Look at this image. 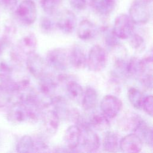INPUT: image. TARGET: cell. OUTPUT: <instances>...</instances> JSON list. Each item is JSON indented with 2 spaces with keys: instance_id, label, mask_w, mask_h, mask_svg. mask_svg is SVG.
Wrapping results in <instances>:
<instances>
[{
  "instance_id": "23",
  "label": "cell",
  "mask_w": 153,
  "mask_h": 153,
  "mask_svg": "<svg viewBox=\"0 0 153 153\" xmlns=\"http://www.w3.org/2000/svg\"><path fill=\"white\" fill-rule=\"evenodd\" d=\"M142 120V119L138 114L129 112L123 116L120 121L119 125L123 130L133 131Z\"/></svg>"
},
{
  "instance_id": "21",
  "label": "cell",
  "mask_w": 153,
  "mask_h": 153,
  "mask_svg": "<svg viewBox=\"0 0 153 153\" xmlns=\"http://www.w3.org/2000/svg\"><path fill=\"white\" fill-rule=\"evenodd\" d=\"M88 121L91 128L98 131H107L110 127L109 118L102 112L93 113Z\"/></svg>"
},
{
  "instance_id": "20",
  "label": "cell",
  "mask_w": 153,
  "mask_h": 153,
  "mask_svg": "<svg viewBox=\"0 0 153 153\" xmlns=\"http://www.w3.org/2000/svg\"><path fill=\"white\" fill-rule=\"evenodd\" d=\"M97 33L95 25L88 20L80 22L77 27V35L82 40H89L93 38Z\"/></svg>"
},
{
  "instance_id": "17",
  "label": "cell",
  "mask_w": 153,
  "mask_h": 153,
  "mask_svg": "<svg viewBox=\"0 0 153 153\" xmlns=\"http://www.w3.org/2000/svg\"><path fill=\"white\" fill-rule=\"evenodd\" d=\"M81 129L76 124L68 127L64 135V140L68 149L74 150L78 148L81 142Z\"/></svg>"
},
{
  "instance_id": "4",
  "label": "cell",
  "mask_w": 153,
  "mask_h": 153,
  "mask_svg": "<svg viewBox=\"0 0 153 153\" xmlns=\"http://www.w3.org/2000/svg\"><path fill=\"white\" fill-rule=\"evenodd\" d=\"M108 63V54L105 50L99 45L91 47L87 59L88 69L93 72L102 71Z\"/></svg>"
},
{
  "instance_id": "12",
  "label": "cell",
  "mask_w": 153,
  "mask_h": 153,
  "mask_svg": "<svg viewBox=\"0 0 153 153\" xmlns=\"http://www.w3.org/2000/svg\"><path fill=\"white\" fill-rule=\"evenodd\" d=\"M41 119L45 133L49 136L55 134L58 130L60 123V118L58 114L53 109L43 111Z\"/></svg>"
},
{
  "instance_id": "34",
  "label": "cell",
  "mask_w": 153,
  "mask_h": 153,
  "mask_svg": "<svg viewBox=\"0 0 153 153\" xmlns=\"http://www.w3.org/2000/svg\"><path fill=\"white\" fill-rule=\"evenodd\" d=\"M152 96L148 95L147 96H145L142 105V108L143 111L151 117L152 116V111H153V105H152Z\"/></svg>"
},
{
  "instance_id": "1",
  "label": "cell",
  "mask_w": 153,
  "mask_h": 153,
  "mask_svg": "<svg viewBox=\"0 0 153 153\" xmlns=\"http://www.w3.org/2000/svg\"><path fill=\"white\" fill-rule=\"evenodd\" d=\"M18 82L6 73H0V108L17 102Z\"/></svg>"
},
{
  "instance_id": "36",
  "label": "cell",
  "mask_w": 153,
  "mask_h": 153,
  "mask_svg": "<svg viewBox=\"0 0 153 153\" xmlns=\"http://www.w3.org/2000/svg\"><path fill=\"white\" fill-rule=\"evenodd\" d=\"M142 85L146 88L151 89L152 87V74H145L140 79Z\"/></svg>"
},
{
  "instance_id": "5",
  "label": "cell",
  "mask_w": 153,
  "mask_h": 153,
  "mask_svg": "<svg viewBox=\"0 0 153 153\" xmlns=\"http://www.w3.org/2000/svg\"><path fill=\"white\" fill-rule=\"evenodd\" d=\"M17 19L22 24L30 25L33 23L37 17V10L35 2L32 0H23L15 11Z\"/></svg>"
},
{
  "instance_id": "6",
  "label": "cell",
  "mask_w": 153,
  "mask_h": 153,
  "mask_svg": "<svg viewBox=\"0 0 153 153\" xmlns=\"http://www.w3.org/2000/svg\"><path fill=\"white\" fill-rule=\"evenodd\" d=\"M134 25L128 15L120 14L114 21L112 30L118 39H127L134 32Z\"/></svg>"
},
{
  "instance_id": "25",
  "label": "cell",
  "mask_w": 153,
  "mask_h": 153,
  "mask_svg": "<svg viewBox=\"0 0 153 153\" xmlns=\"http://www.w3.org/2000/svg\"><path fill=\"white\" fill-rule=\"evenodd\" d=\"M66 88L67 94L70 99L76 102L81 101L84 91L82 87L76 81L68 80L66 82Z\"/></svg>"
},
{
  "instance_id": "35",
  "label": "cell",
  "mask_w": 153,
  "mask_h": 153,
  "mask_svg": "<svg viewBox=\"0 0 153 153\" xmlns=\"http://www.w3.org/2000/svg\"><path fill=\"white\" fill-rule=\"evenodd\" d=\"M71 6L78 11H82L85 9L87 6L86 0H69Z\"/></svg>"
},
{
  "instance_id": "32",
  "label": "cell",
  "mask_w": 153,
  "mask_h": 153,
  "mask_svg": "<svg viewBox=\"0 0 153 153\" xmlns=\"http://www.w3.org/2000/svg\"><path fill=\"white\" fill-rule=\"evenodd\" d=\"M103 33L105 43L108 47L114 48L120 44L118 41V38L114 34L112 29H110L108 27L105 28L103 30Z\"/></svg>"
},
{
  "instance_id": "26",
  "label": "cell",
  "mask_w": 153,
  "mask_h": 153,
  "mask_svg": "<svg viewBox=\"0 0 153 153\" xmlns=\"http://www.w3.org/2000/svg\"><path fill=\"white\" fill-rule=\"evenodd\" d=\"M97 99L98 96L97 91L92 87H87L84 92L81 100L83 109L86 111L93 109L97 105Z\"/></svg>"
},
{
  "instance_id": "27",
  "label": "cell",
  "mask_w": 153,
  "mask_h": 153,
  "mask_svg": "<svg viewBox=\"0 0 153 153\" xmlns=\"http://www.w3.org/2000/svg\"><path fill=\"white\" fill-rule=\"evenodd\" d=\"M128 99L133 107L140 109L142 108V102L144 99V95L137 88L131 87L127 91Z\"/></svg>"
},
{
  "instance_id": "9",
  "label": "cell",
  "mask_w": 153,
  "mask_h": 153,
  "mask_svg": "<svg viewBox=\"0 0 153 153\" xmlns=\"http://www.w3.org/2000/svg\"><path fill=\"white\" fill-rule=\"evenodd\" d=\"M25 60L28 71L35 78L39 79L46 74L48 66L45 60L39 54L33 53L29 55Z\"/></svg>"
},
{
  "instance_id": "24",
  "label": "cell",
  "mask_w": 153,
  "mask_h": 153,
  "mask_svg": "<svg viewBox=\"0 0 153 153\" xmlns=\"http://www.w3.org/2000/svg\"><path fill=\"white\" fill-rule=\"evenodd\" d=\"M119 139L118 134L112 131H106L103 138V148L104 151L109 152H115L119 147Z\"/></svg>"
},
{
  "instance_id": "10",
  "label": "cell",
  "mask_w": 153,
  "mask_h": 153,
  "mask_svg": "<svg viewBox=\"0 0 153 153\" xmlns=\"http://www.w3.org/2000/svg\"><path fill=\"white\" fill-rule=\"evenodd\" d=\"M7 118L10 122L14 124L29 121V113L26 105L20 101L13 103L9 107Z\"/></svg>"
},
{
  "instance_id": "39",
  "label": "cell",
  "mask_w": 153,
  "mask_h": 153,
  "mask_svg": "<svg viewBox=\"0 0 153 153\" xmlns=\"http://www.w3.org/2000/svg\"><path fill=\"white\" fill-rule=\"evenodd\" d=\"M1 40L0 39V45H1Z\"/></svg>"
},
{
  "instance_id": "11",
  "label": "cell",
  "mask_w": 153,
  "mask_h": 153,
  "mask_svg": "<svg viewBox=\"0 0 153 153\" xmlns=\"http://www.w3.org/2000/svg\"><path fill=\"white\" fill-rule=\"evenodd\" d=\"M77 24V20L75 14L69 10L62 11L56 22L57 27L65 33H71L75 30Z\"/></svg>"
},
{
  "instance_id": "2",
  "label": "cell",
  "mask_w": 153,
  "mask_h": 153,
  "mask_svg": "<svg viewBox=\"0 0 153 153\" xmlns=\"http://www.w3.org/2000/svg\"><path fill=\"white\" fill-rule=\"evenodd\" d=\"M45 60L47 66L60 72L65 71L70 64L69 53L62 48H56L48 51Z\"/></svg>"
},
{
  "instance_id": "22",
  "label": "cell",
  "mask_w": 153,
  "mask_h": 153,
  "mask_svg": "<svg viewBox=\"0 0 153 153\" xmlns=\"http://www.w3.org/2000/svg\"><path fill=\"white\" fill-rule=\"evenodd\" d=\"M133 132L140 138L143 143L144 142L148 145L152 146V130L144 120H142L140 121Z\"/></svg>"
},
{
  "instance_id": "16",
  "label": "cell",
  "mask_w": 153,
  "mask_h": 153,
  "mask_svg": "<svg viewBox=\"0 0 153 153\" xmlns=\"http://www.w3.org/2000/svg\"><path fill=\"white\" fill-rule=\"evenodd\" d=\"M39 93L44 96L52 97L55 96L59 82L57 78L47 73L39 79Z\"/></svg>"
},
{
  "instance_id": "3",
  "label": "cell",
  "mask_w": 153,
  "mask_h": 153,
  "mask_svg": "<svg viewBox=\"0 0 153 153\" xmlns=\"http://www.w3.org/2000/svg\"><path fill=\"white\" fill-rule=\"evenodd\" d=\"M129 17L134 24L144 25L151 17L149 4L144 0H134L129 8Z\"/></svg>"
},
{
  "instance_id": "29",
  "label": "cell",
  "mask_w": 153,
  "mask_h": 153,
  "mask_svg": "<svg viewBox=\"0 0 153 153\" xmlns=\"http://www.w3.org/2000/svg\"><path fill=\"white\" fill-rule=\"evenodd\" d=\"M60 2V0H40L41 7L44 12L49 15H52L56 13Z\"/></svg>"
},
{
  "instance_id": "18",
  "label": "cell",
  "mask_w": 153,
  "mask_h": 153,
  "mask_svg": "<svg viewBox=\"0 0 153 153\" xmlns=\"http://www.w3.org/2000/svg\"><path fill=\"white\" fill-rule=\"evenodd\" d=\"M70 64L75 69H82L87 65V57L82 48L78 45H75L69 53Z\"/></svg>"
},
{
  "instance_id": "30",
  "label": "cell",
  "mask_w": 153,
  "mask_h": 153,
  "mask_svg": "<svg viewBox=\"0 0 153 153\" xmlns=\"http://www.w3.org/2000/svg\"><path fill=\"white\" fill-rule=\"evenodd\" d=\"M39 27L42 32L49 33L54 32L57 28L56 23L48 17H42L39 21Z\"/></svg>"
},
{
  "instance_id": "37",
  "label": "cell",
  "mask_w": 153,
  "mask_h": 153,
  "mask_svg": "<svg viewBox=\"0 0 153 153\" xmlns=\"http://www.w3.org/2000/svg\"><path fill=\"white\" fill-rule=\"evenodd\" d=\"M18 0H0V5L6 10H13L17 5Z\"/></svg>"
},
{
  "instance_id": "33",
  "label": "cell",
  "mask_w": 153,
  "mask_h": 153,
  "mask_svg": "<svg viewBox=\"0 0 153 153\" xmlns=\"http://www.w3.org/2000/svg\"><path fill=\"white\" fill-rule=\"evenodd\" d=\"M34 144V152H45L48 151V145L47 144L44 139L41 137L33 139Z\"/></svg>"
},
{
  "instance_id": "13",
  "label": "cell",
  "mask_w": 153,
  "mask_h": 153,
  "mask_svg": "<svg viewBox=\"0 0 153 153\" xmlns=\"http://www.w3.org/2000/svg\"><path fill=\"white\" fill-rule=\"evenodd\" d=\"M82 146L85 151L88 152H96L100 147V139L97 134L91 127L81 129Z\"/></svg>"
},
{
  "instance_id": "38",
  "label": "cell",
  "mask_w": 153,
  "mask_h": 153,
  "mask_svg": "<svg viewBox=\"0 0 153 153\" xmlns=\"http://www.w3.org/2000/svg\"><path fill=\"white\" fill-rule=\"evenodd\" d=\"M144 1H146V2H148V4H150V3L152 2V0H144Z\"/></svg>"
},
{
  "instance_id": "7",
  "label": "cell",
  "mask_w": 153,
  "mask_h": 153,
  "mask_svg": "<svg viewBox=\"0 0 153 153\" xmlns=\"http://www.w3.org/2000/svg\"><path fill=\"white\" fill-rule=\"evenodd\" d=\"M37 46V39L33 33H29L23 36L18 42L14 50L22 62L26 57L35 53Z\"/></svg>"
},
{
  "instance_id": "19",
  "label": "cell",
  "mask_w": 153,
  "mask_h": 153,
  "mask_svg": "<svg viewBox=\"0 0 153 153\" xmlns=\"http://www.w3.org/2000/svg\"><path fill=\"white\" fill-rule=\"evenodd\" d=\"M93 10L97 14L106 16L110 14L116 5L115 0H89Z\"/></svg>"
},
{
  "instance_id": "31",
  "label": "cell",
  "mask_w": 153,
  "mask_h": 153,
  "mask_svg": "<svg viewBox=\"0 0 153 153\" xmlns=\"http://www.w3.org/2000/svg\"><path fill=\"white\" fill-rule=\"evenodd\" d=\"M130 44L135 50L141 52L145 48V42L143 37L137 33H134L130 36Z\"/></svg>"
},
{
  "instance_id": "14",
  "label": "cell",
  "mask_w": 153,
  "mask_h": 153,
  "mask_svg": "<svg viewBox=\"0 0 153 153\" xmlns=\"http://www.w3.org/2000/svg\"><path fill=\"white\" fill-rule=\"evenodd\" d=\"M143 143L140 138L134 133H132L125 136L121 139L119 146L123 152L135 153L141 151Z\"/></svg>"
},
{
  "instance_id": "8",
  "label": "cell",
  "mask_w": 153,
  "mask_h": 153,
  "mask_svg": "<svg viewBox=\"0 0 153 153\" xmlns=\"http://www.w3.org/2000/svg\"><path fill=\"white\" fill-rule=\"evenodd\" d=\"M100 108L103 114L109 119H112L121 111L123 103L120 99L114 95H106L101 100Z\"/></svg>"
},
{
  "instance_id": "28",
  "label": "cell",
  "mask_w": 153,
  "mask_h": 153,
  "mask_svg": "<svg viewBox=\"0 0 153 153\" xmlns=\"http://www.w3.org/2000/svg\"><path fill=\"white\" fill-rule=\"evenodd\" d=\"M16 151L18 152L27 153L34 152L33 138L29 135L22 136L16 145Z\"/></svg>"
},
{
  "instance_id": "15",
  "label": "cell",
  "mask_w": 153,
  "mask_h": 153,
  "mask_svg": "<svg viewBox=\"0 0 153 153\" xmlns=\"http://www.w3.org/2000/svg\"><path fill=\"white\" fill-rule=\"evenodd\" d=\"M127 73L128 76L140 79L145 74H152V71L147 69L142 59L132 57L127 62Z\"/></svg>"
}]
</instances>
